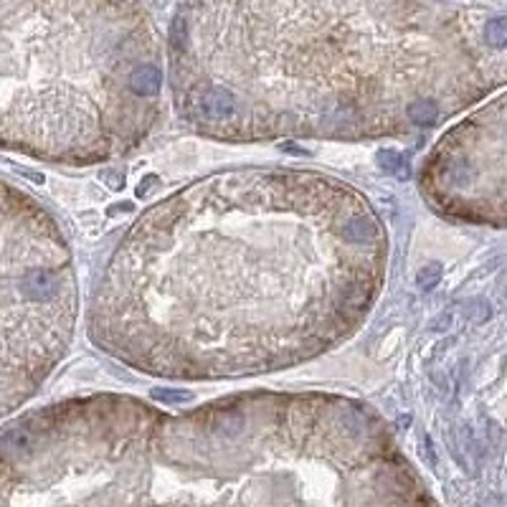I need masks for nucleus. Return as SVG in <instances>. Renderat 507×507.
<instances>
[{"label": "nucleus", "instance_id": "nucleus-6", "mask_svg": "<svg viewBox=\"0 0 507 507\" xmlns=\"http://www.w3.org/2000/svg\"><path fill=\"white\" fill-rule=\"evenodd\" d=\"M378 165H381L386 173H393L396 178H401V181H406L411 175L409 162L403 160L396 150H381V153H378Z\"/></svg>", "mask_w": 507, "mask_h": 507}, {"label": "nucleus", "instance_id": "nucleus-1", "mask_svg": "<svg viewBox=\"0 0 507 507\" xmlns=\"http://www.w3.org/2000/svg\"><path fill=\"white\" fill-rule=\"evenodd\" d=\"M198 105H201L203 117L211 119V122L231 125V122H236L239 114H241V112H239L236 97H234L229 89H223V86H213V89L203 91V97Z\"/></svg>", "mask_w": 507, "mask_h": 507}, {"label": "nucleus", "instance_id": "nucleus-11", "mask_svg": "<svg viewBox=\"0 0 507 507\" xmlns=\"http://www.w3.org/2000/svg\"><path fill=\"white\" fill-rule=\"evenodd\" d=\"M490 315H492V310H490V305H487V302H482V299H477V302H469V307L464 310V317L469 322H474V325L485 322Z\"/></svg>", "mask_w": 507, "mask_h": 507}, {"label": "nucleus", "instance_id": "nucleus-13", "mask_svg": "<svg viewBox=\"0 0 507 507\" xmlns=\"http://www.w3.org/2000/svg\"><path fill=\"white\" fill-rule=\"evenodd\" d=\"M155 183H158V178H155V175L145 178V186H139V188H137V195H147V193H150V188H153Z\"/></svg>", "mask_w": 507, "mask_h": 507}, {"label": "nucleus", "instance_id": "nucleus-4", "mask_svg": "<svg viewBox=\"0 0 507 507\" xmlns=\"http://www.w3.org/2000/svg\"><path fill=\"white\" fill-rule=\"evenodd\" d=\"M378 236V229H375V223L370 221V218H365V215H361V218H353V221L347 223L345 229V239L353 243H365V241H373V239Z\"/></svg>", "mask_w": 507, "mask_h": 507}, {"label": "nucleus", "instance_id": "nucleus-8", "mask_svg": "<svg viewBox=\"0 0 507 507\" xmlns=\"http://www.w3.org/2000/svg\"><path fill=\"white\" fill-rule=\"evenodd\" d=\"M28 446H31V439H28L26 431H6L3 434V449H6V454L28 452Z\"/></svg>", "mask_w": 507, "mask_h": 507}, {"label": "nucleus", "instance_id": "nucleus-9", "mask_svg": "<svg viewBox=\"0 0 507 507\" xmlns=\"http://www.w3.org/2000/svg\"><path fill=\"white\" fill-rule=\"evenodd\" d=\"M439 282H441V264H426L416 277V285L421 287L424 292H431Z\"/></svg>", "mask_w": 507, "mask_h": 507}, {"label": "nucleus", "instance_id": "nucleus-2", "mask_svg": "<svg viewBox=\"0 0 507 507\" xmlns=\"http://www.w3.org/2000/svg\"><path fill=\"white\" fill-rule=\"evenodd\" d=\"M56 289H59V279L46 269H31L21 279V292L28 299H36V302L51 299L56 294Z\"/></svg>", "mask_w": 507, "mask_h": 507}, {"label": "nucleus", "instance_id": "nucleus-3", "mask_svg": "<svg viewBox=\"0 0 507 507\" xmlns=\"http://www.w3.org/2000/svg\"><path fill=\"white\" fill-rule=\"evenodd\" d=\"M160 84H162V74L155 66H150V63L137 66L130 74V86H133V91L139 94V97H153V94H158Z\"/></svg>", "mask_w": 507, "mask_h": 507}, {"label": "nucleus", "instance_id": "nucleus-5", "mask_svg": "<svg viewBox=\"0 0 507 507\" xmlns=\"http://www.w3.org/2000/svg\"><path fill=\"white\" fill-rule=\"evenodd\" d=\"M439 117V107L434 105V102H429V99H418V102H411L409 105V119L414 122V125H434Z\"/></svg>", "mask_w": 507, "mask_h": 507}, {"label": "nucleus", "instance_id": "nucleus-12", "mask_svg": "<svg viewBox=\"0 0 507 507\" xmlns=\"http://www.w3.org/2000/svg\"><path fill=\"white\" fill-rule=\"evenodd\" d=\"M170 41H173V46L178 49V46H186L188 41V26L183 18H178V21L173 23V33H170Z\"/></svg>", "mask_w": 507, "mask_h": 507}, {"label": "nucleus", "instance_id": "nucleus-7", "mask_svg": "<svg viewBox=\"0 0 507 507\" xmlns=\"http://www.w3.org/2000/svg\"><path fill=\"white\" fill-rule=\"evenodd\" d=\"M485 38L492 49H505L507 46V18H492L485 26Z\"/></svg>", "mask_w": 507, "mask_h": 507}, {"label": "nucleus", "instance_id": "nucleus-10", "mask_svg": "<svg viewBox=\"0 0 507 507\" xmlns=\"http://www.w3.org/2000/svg\"><path fill=\"white\" fill-rule=\"evenodd\" d=\"M150 396L155 401H162V403H188L193 401V393L190 391H173V388H153Z\"/></svg>", "mask_w": 507, "mask_h": 507}]
</instances>
